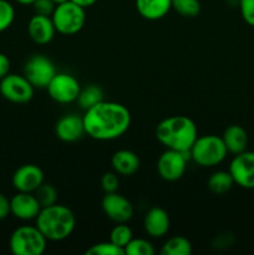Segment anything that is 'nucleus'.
<instances>
[{
  "label": "nucleus",
  "instance_id": "nucleus-1",
  "mask_svg": "<svg viewBox=\"0 0 254 255\" xmlns=\"http://www.w3.org/2000/svg\"><path fill=\"white\" fill-rule=\"evenodd\" d=\"M87 136L97 141H112L126 133L131 125V114L126 106L112 101H101L84 115Z\"/></svg>",
  "mask_w": 254,
  "mask_h": 255
},
{
  "label": "nucleus",
  "instance_id": "nucleus-2",
  "mask_svg": "<svg viewBox=\"0 0 254 255\" xmlns=\"http://www.w3.org/2000/svg\"><path fill=\"white\" fill-rule=\"evenodd\" d=\"M198 129L192 119L187 116H171L162 120L156 127V138L167 149L189 153Z\"/></svg>",
  "mask_w": 254,
  "mask_h": 255
},
{
  "label": "nucleus",
  "instance_id": "nucleus-3",
  "mask_svg": "<svg viewBox=\"0 0 254 255\" xmlns=\"http://www.w3.org/2000/svg\"><path fill=\"white\" fill-rule=\"evenodd\" d=\"M35 221L42 236L51 242H61L69 238L76 226L74 212L57 203L41 208Z\"/></svg>",
  "mask_w": 254,
  "mask_h": 255
},
{
  "label": "nucleus",
  "instance_id": "nucleus-4",
  "mask_svg": "<svg viewBox=\"0 0 254 255\" xmlns=\"http://www.w3.org/2000/svg\"><path fill=\"white\" fill-rule=\"evenodd\" d=\"M227 151L222 137L216 134H206L197 137L189 149V158L201 167H214L226 159Z\"/></svg>",
  "mask_w": 254,
  "mask_h": 255
},
{
  "label": "nucleus",
  "instance_id": "nucleus-5",
  "mask_svg": "<svg viewBox=\"0 0 254 255\" xmlns=\"http://www.w3.org/2000/svg\"><path fill=\"white\" fill-rule=\"evenodd\" d=\"M47 239L36 226H22L12 232L10 251L15 255H41L46 251Z\"/></svg>",
  "mask_w": 254,
  "mask_h": 255
},
{
  "label": "nucleus",
  "instance_id": "nucleus-6",
  "mask_svg": "<svg viewBox=\"0 0 254 255\" xmlns=\"http://www.w3.org/2000/svg\"><path fill=\"white\" fill-rule=\"evenodd\" d=\"M52 22L57 32L62 35H74L81 31L86 22V12L71 0L56 5L51 15Z\"/></svg>",
  "mask_w": 254,
  "mask_h": 255
},
{
  "label": "nucleus",
  "instance_id": "nucleus-7",
  "mask_svg": "<svg viewBox=\"0 0 254 255\" xmlns=\"http://www.w3.org/2000/svg\"><path fill=\"white\" fill-rule=\"evenodd\" d=\"M56 74L54 62L44 55H34L24 66V76L35 89H46Z\"/></svg>",
  "mask_w": 254,
  "mask_h": 255
},
{
  "label": "nucleus",
  "instance_id": "nucleus-8",
  "mask_svg": "<svg viewBox=\"0 0 254 255\" xmlns=\"http://www.w3.org/2000/svg\"><path fill=\"white\" fill-rule=\"evenodd\" d=\"M34 89L24 75L7 74L0 80V94L14 104H26L34 96Z\"/></svg>",
  "mask_w": 254,
  "mask_h": 255
},
{
  "label": "nucleus",
  "instance_id": "nucleus-9",
  "mask_svg": "<svg viewBox=\"0 0 254 255\" xmlns=\"http://www.w3.org/2000/svg\"><path fill=\"white\" fill-rule=\"evenodd\" d=\"M49 96L59 104H71L79 97L81 86L76 77L66 72H57L46 87Z\"/></svg>",
  "mask_w": 254,
  "mask_h": 255
},
{
  "label": "nucleus",
  "instance_id": "nucleus-10",
  "mask_svg": "<svg viewBox=\"0 0 254 255\" xmlns=\"http://www.w3.org/2000/svg\"><path fill=\"white\" fill-rule=\"evenodd\" d=\"M187 159H189V153L166 149L157 161V172L159 177L167 182L181 179L186 172Z\"/></svg>",
  "mask_w": 254,
  "mask_h": 255
},
{
  "label": "nucleus",
  "instance_id": "nucleus-11",
  "mask_svg": "<svg viewBox=\"0 0 254 255\" xmlns=\"http://www.w3.org/2000/svg\"><path fill=\"white\" fill-rule=\"evenodd\" d=\"M229 173L234 184L246 189H254V152L244 151L234 156L229 164Z\"/></svg>",
  "mask_w": 254,
  "mask_h": 255
},
{
  "label": "nucleus",
  "instance_id": "nucleus-12",
  "mask_svg": "<svg viewBox=\"0 0 254 255\" xmlns=\"http://www.w3.org/2000/svg\"><path fill=\"white\" fill-rule=\"evenodd\" d=\"M101 207L107 218L115 223H127L133 216V206L131 202L117 192L105 193Z\"/></svg>",
  "mask_w": 254,
  "mask_h": 255
},
{
  "label": "nucleus",
  "instance_id": "nucleus-13",
  "mask_svg": "<svg viewBox=\"0 0 254 255\" xmlns=\"http://www.w3.org/2000/svg\"><path fill=\"white\" fill-rule=\"evenodd\" d=\"M11 182L17 192L34 193L44 183V172L36 164H24L14 172Z\"/></svg>",
  "mask_w": 254,
  "mask_h": 255
},
{
  "label": "nucleus",
  "instance_id": "nucleus-14",
  "mask_svg": "<svg viewBox=\"0 0 254 255\" xmlns=\"http://www.w3.org/2000/svg\"><path fill=\"white\" fill-rule=\"evenodd\" d=\"M10 209L11 214L20 221H31L37 217L41 211V206L37 202L34 193L27 192H17L10 199Z\"/></svg>",
  "mask_w": 254,
  "mask_h": 255
},
{
  "label": "nucleus",
  "instance_id": "nucleus-15",
  "mask_svg": "<svg viewBox=\"0 0 254 255\" xmlns=\"http://www.w3.org/2000/svg\"><path fill=\"white\" fill-rule=\"evenodd\" d=\"M55 133L57 138L64 142H76L82 138L85 132L84 119L75 114L62 116L55 126Z\"/></svg>",
  "mask_w": 254,
  "mask_h": 255
},
{
  "label": "nucleus",
  "instance_id": "nucleus-16",
  "mask_svg": "<svg viewBox=\"0 0 254 255\" xmlns=\"http://www.w3.org/2000/svg\"><path fill=\"white\" fill-rule=\"evenodd\" d=\"M27 32L29 36L35 44L45 45L49 44L56 32L55 25L52 22L51 16L35 14L27 24Z\"/></svg>",
  "mask_w": 254,
  "mask_h": 255
},
{
  "label": "nucleus",
  "instance_id": "nucleus-17",
  "mask_svg": "<svg viewBox=\"0 0 254 255\" xmlns=\"http://www.w3.org/2000/svg\"><path fill=\"white\" fill-rule=\"evenodd\" d=\"M171 221L169 216L161 207H153L146 213L143 227L146 233L152 238H162L169 231Z\"/></svg>",
  "mask_w": 254,
  "mask_h": 255
},
{
  "label": "nucleus",
  "instance_id": "nucleus-18",
  "mask_svg": "<svg viewBox=\"0 0 254 255\" xmlns=\"http://www.w3.org/2000/svg\"><path fill=\"white\" fill-rule=\"evenodd\" d=\"M111 164L114 171L121 176H132L136 173L141 166L139 157L129 149H120L115 152L111 158Z\"/></svg>",
  "mask_w": 254,
  "mask_h": 255
},
{
  "label": "nucleus",
  "instance_id": "nucleus-19",
  "mask_svg": "<svg viewBox=\"0 0 254 255\" xmlns=\"http://www.w3.org/2000/svg\"><path fill=\"white\" fill-rule=\"evenodd\" d=\"M222 139L224 142L228 153L238 154L242 152L247 151V146H248V133L246 129L239 125H231L227 127L223 132Z\"/></svg>",
  "mask_w": 254,
  "mask_h": 255
},
{
  "label": "nucleus",
  "instance_id": "nucleus-20",
  "mask_svg": "<svg viewBox=\"0 0 254 255\" xmlns=\"http://www.w3.org/2000/svg\"><path fill=\"white\" fill-rule=\"evenodd\" d=\"M172 9V0H136V10L143 19L159 20Z\"/></svg>",
  "mask_w": 254,
  "mask_h": 255
},
{
  "label": "nucleus",
  "instance_id": "nucleus-21",
  "mask_svg": "<svg viewBox=\"0 0 254 255\" xmlns=\"http://www.w3.org/2000/svg\"><path fill=\"white\" fill-rule=\"evenodd\" d=\"M233 184V177L229 173V171L214 172V173L208 178V182H207V186H208L209 191L214 194H218V196L231 191Z\"/></svg>",
  "mask_w": 254,
  "mask_h": 255
},
{
  "label": "nucleus",
  "instance_id": "nucleus-22",
  "mask_svg": "<svg viewBox=\"0 0 254 255\" xmlns=\"http://www.w3.org/2000/svg\"><path fill=\"white\" fill-rule=\"evenodd\" d=\"M162 255H191L192 254V244L187 238L181 236L173 237L168 239L166 243L162 246Z\"/></svg>",
  "mask_w": 254,
  "mask_h": 255
},
{
  "label": "nucleus",
  "instance_id": "nucleus-23",
  "mask_svg": "<svg viewBox=\"0 0 254 255\" xmlns=\"http://www.w3.org/2000/svg\"><path fill=\"white\" fill-rule=\"evenodd\" d=\"M76 101L79 102L80 107L86 111V110L91 109V107H94L99 102L104 101V92H102L100 86L90 85V86L85 87V89H81Z\"/></svg>",
  "mask_w": 254,
  "mask_h": 255
},
{
  "label": "nucleus",
  "instance_id": "nucleus-24",
  "mask_svg": "<svg viewBox=\"0 0 254 255\" xmlns=\"http://www.w3.org/2000/svg\"><path fill=\"white\" fill-rule=\"evenodd\" d=\"M172 9L183 17H196L201 12L199 0H172Z\"/></svg>",
  "mask_w": 254,
  "mask_h": 255
},
{
  "label": "nucleus",
  "instance_id": "nucleus-25",
  "mask_svg": "<svg viewBox=\"0 0 254 255\" xmlns=\"http://www.w3.org/2000/svg\"><path fill=\"white\" fill-rule=\"evenodd\" d=\"M34 194L36 197L37 202L40 203V206H41V208L54 206V204L57 203V191L52 184L45 183L44 182L34 192Z\"/></svg>",
  "mask_w": 254,
  "mask_h": 255
},
{
  "label": "nucleus",
  "instance_id": "nucleus-26",
  "mask_svg": "<svg viewBox=\"0 0 254 255\" xmlns=\"http://www.w3.org/2000/svg\"><path fill=\"white\" fill-rule=\"evenodd\" d=\"M132 239V231L126 223H117V226L110 233V242L116 244L117 247L124 248L131 242Z\"/></svg>",
  "mask_w": 254,
  "mask_h": 255
},
{
  "label": "nucleus",
  "instance_id": "nucleus-27",
  "mask_svg": "<svg viewBox=\"0 0 254 255\" xmlns=\"http://www.w3.org/2000/svg\"><path fill=\"white\" fill-rule=\"evenodd\" d=\"M125 254L127 255H153L154 248L146 239H131L128 244L125 247Z\"/></svg>",
  "mask_w": 254,
  "mask_h": 255
},
{
  "label": "nucleus",
  "instance_id": "nucleus-28",
  "mask_svg": "<svg viewBox=\"0 0 254 255\" xmlns=\"http://www.w3.org/2000/svg\"><path fill=\"white\" fill-rule=\"evenodd\" d=\"M89 255H125L124 248L117 247L112 242H101V243L94 244L86 251Z\"/></svg>",
  "mask_w": 254,
  "mask_h": 255
},
{
  "label": "nucleus",
  "instance_id": "nucleus-29",
  "mask_svg": "<svg viewBox=\"0 0 254 255\" xmlns=\"http://www.w3.org/2000/svg\"><path fill=\"white\" fill-rule=\"evenodd\" d=\"M15 19L14 6L7 0H0V32L11 26Z\"/></svg>",
  "mask_w": 254,
  "mask_h": 255
},
{
  "label": "nucleus",
  "instance_id": "nucleus-30",
  "mask_svg": "<svg viewBox=\"0 0 254 255\" xmlns=\"http://www.w3.org/2000/svg\"><path fill=\"white\" fill-rule=\"evenodd\" d=\"M119 177L116 172H107L101 178V187L105 193H114L119 189Z\"/></svg>",
  "mask_w": 254,
  "mask_h": 255
},
{
  "label": "nucleus",
  "instance_id": "nucleus-31",
  "mask_svg": "<svg viewBox=\"0 0 254 255\" xmlns=\"http://www.w3.org/2000/svg\"><path fill=\"white\" fill-rule=\"evenodd\" d=\"M239 9L244 21L254 27V0H239Z\"/></svg>",
  "mask_w": 254,
  "mask_h": 255
},
{
  "label": "nucleus",
  "instance_id": "nucleus-32",
  "mask_svg": "<svg viewBox=\"0 0 254 255\" xmlns=\"http://www.w3.org/2000/svg\"><path fill=\"white\" fill-rule=\"evenodd\" d=\"M32 7H34L35 14L51 16L55 7H56V4L52 0H35L32 2Z\"/></svg>",
  "mask_w": 254,
  "mask_h": 255
},
{
  "label": "nucleus",
  "instance_id": "nucleus-33",
  "mask_svg": "<svg viewBox=\"0 0 254 255\" xmlns=\"http://www.w3.org/2000/svg\"><path fill=\"white\" fill-rule=\"evenodd\" d=\"M9 214H11V209H10V199H7L6 196L0 193V221L6 218Z\"/></svg>",
  "mask_w": 254,
  "mask_h": 255
},
{
  "label": "nucleus",
  "instance_id": "nucleus-34",
  "mask_svg": "<svg viewBox=\"0 0 254 255\" xmlns=\"http://www.w3.org/2000/svg\"><path fill=\"white\" fill-rule=\"evenodd\" d=\"M10 74V60L5 54L0 52V80Z\"/></svg>",
  "mask_w": 254,
  "mask_h": 255
},
{
  "label": "nucleus",
  "instance_id": "nucleus-35",
  "mask_svg": "<svg viewBox=\"0 0 254 255\" xmlns=\"http://www.w3.org/2000/svg\"><path fill=\"white\" fill-rule=\"evenodd\" d=\"M72 2H75V4H77L79 6L84 7V9H86V7H90L92 6V5L95 4V2L97 1V0H71Z\"/></svg>",
  "mask_w": 254,
  "mask_h": 255
},
{
  "label": "nucleus",
  "instance_id": "nucleus-36",
  "mask_svg": "<svg viewBox=\"0 0 254 255\" xmlns=\"http://www.w3.org/2000/svg\"><path fill=\"white\" fill-rule=\"evenodd\" d=\"M15 1H17L19 4L22 5H32V2H34L35 0H15Z\"/></svg>",
  "mask_w": 254,
  "mask_h": 255
},
{
  "label": "nucleus",
  "instance_id": "nucleus-37",
  "mask_svg": "<svg viewBox=\"0 0 254 255\" xmlns=\"http://www.w3.org/2000/svg\"><path fill=\"white\" fill-rule=\"evenodd\" d=\"M52 1H54L56 5H59V4H62V2L67 1V0H52Z\"/></svg>",
  "mask_w": 254,
  "mask_h": 255
}]
</instances>
